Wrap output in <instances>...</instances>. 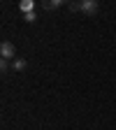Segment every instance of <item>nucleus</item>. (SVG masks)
<instances>
[{"mask_svg": "<svg viewBox=\"0 0 116 130\" xmlns=\"http://www.w3.org/2000/svg\"><path fill=\"white\" fill-rule=\"evenodd\" d=\"M0 56H3V60H14L16 58V49L12 42H3L0 44Z\"/></svg>", "mask_w": 116, "mask_h": 130, "instance_id": "1", "label": "nucleus"}, {"mask_svg": "<svg viewBox=\"0 0 116 130\" xmlns=\"http://www.w3.org/2000/svg\"><path fill=\"white\" fill-rule=\"evenodd\" d=\"M97 9H100V5L95 3V0H81V12L88 14V16H95Z\"/></svg>", "mask_w": 116, "mask_h": 130, "instance_id": "2", "label": "nucleus"}, {"mask_svg": "<svg viewBox=\"0 0 116 130\" xmlns=\"http://www.w3.org/2000/svg\"><path fill=\"white\" fill-rule=\"evenodd\" d=\"M26 68H28V63H26L23 58H14V60H12V70H14V72H23Z\"/></svg>", "mask_w": 116, "mask_h": 130, "instance_id": "3", "label": "nucleus"}, {"mask_svg": "<svg viewBox=\"0 0 116 130\" xmlns=\"http://www.w3.org/2000/svg\"><path fill=\"white\" fill-rule=\"evenodd\" d=\"M63 3H60V0H44V3H42V7L46 9V12H54V9H58Z\"/></svg>", "mask_w": 116, "mask_h": 130, "instance_id": "4", "label": "nucleus"}, {"mask_svg": "<svg viewBox=\"0 0 116 130\" xmlns=\"http://www.w3.org/2000/svg\"><path fill=\"white\" fill-rule=\"evenodd\" d=\"M19 7H21L23 14H30V12H35V0H23Z\"/></svg>", "mask_w": 116, "mask_h": 130, "instance_id": "5", "label": "nucleus"}, {"mask_svg": "<svg viewBox=\"0 0 116 130\" xmlns=\"http://www.w3.org/2000/svg\"><path fill=\"white\" fill-rule=\"evenodd\" d=\"M23 19H26L28 23H35V21H37V16H35V12H30V14H23Z\"/></svg>", "mask_w": 116, "mask_h": 130, "instance_id": "6", "label": "nucleus"}, {"mask_svg": "<svg viewBox=\"0 0 116 130\" xmlns=\"http://www.w3.org/2000/svg\"><path fill=\"white\" fill-rule=\"evenodd\" d=\"M70 12H81V3H68Z\"/></svg>", "mask_w": 116, "mask_h": 130, "instance_id": "7", "label": "nucleus"}, {"mask_svg": "<svg viewBox=\"0 0 116 130\" xmlns=\"http://www.w3.org/2000/svg\"><path fill=\"white\" fill-rule=\"evenodd\" d=\"M0 72H9V60H0Z\"/></svg>", "mask_w": 116, "mask_h": 130, "instance_id": "8", "label": "nucleus"}]
</instances>
